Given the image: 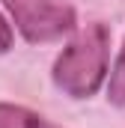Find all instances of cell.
Returning a JSON list of instances; mask_svg holds the SVG:
<instances>
[{
	"mask_svg": "<svg viewBox=\"0 0 125 128\" xmlns=\"http://www.w3.org/2000/svg\"><path fill=\"white\" fill-rule=\"evenodd\" d=\"M107 54H110V33L104 24H90L54 66V84L72 98H86L101 86L107 74Z\"/></svg>",
	"mask_w": 125,
	"mask_h": 128,
	"instance_id": "1",
	"label": "cell"
},
{
	"mask_svg": "<svg viewBox=\"0 0 125 128\" xmlns=\"http://www.w3.org/2000/svg\"><path fill=\"white\" fill-rule=\"evenodd\" d=\"M12 48V27L6 24V18L0 15V54Z\"/></svg>",
	"mask_w": 125,
	"mask_h": 128,
	"instance_id": "5",
	"label": "cell"
},
{
	"mask_svg": "<svg viewBox=\"0 0 125 128\" xmlns=\"http://www.w3.org/2000/svg\"><path fill=\"white\" fill-rule=\"evenodd\" d=\"M18 30L30 42H51L74 27V15L57 0H3Z\"/></svg>",
	"mask_w": 125,
	"mask_h": 128,
	"instance_id": "2",
	"label": "cell"
},
{
	"mask_svg": "<svg viewBox=\"0 0 125 128\" xmlns=\"http://www.w3.org/2000/svg\"><path fill=\"white\" fill-rule=\"evenodd\" d=\"M0 128H60L18 104H0Z\"/></svg>",
	"mask_w": 125,
	"mask_h": 128,
	"instance_id": "3",
	"label": "cell"
},
{
	"mask_svg": "<svg viewBox=\"0 0 125 128\" xmlns=\"http://www.w3.org/2000/svg\"><path fill=\"white\" fill-rule=\"evenodd\" d=\"M107 98L113 104H125V45L119 51V60L110 72V84H107Z\"/></svg>",
	"mask_w": 125,
	"mask_h": 128,
	"instance_id": "4",
	"label": "cell"
}]
</instances>
